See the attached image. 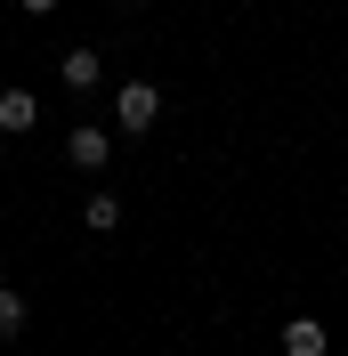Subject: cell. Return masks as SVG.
<instances>
[{
    "label": "cell",
    "instance_id": "1",
    "mask_svg": "<svg viewBox=\"0 0 348 356\" xmlns=\"http://www.w3.org/2000/svg\"><path fill=\"white\" fill-rule=\"evenodd\" d=\"M154 113H162V89H154V81H122V89H113V122H122V130H154Z\"/></svg>",
    "mask_w": 348,
    "mask_h": 356
},
{
    "label": "cell",
    "instance_id": "2",
    "mask_svg": "<svg viewBox=\"0 0 348 356\" xmlns=\"http://www.w3.org/2000/svg\"><path fill=\"white\" fill-rule=\"evenodd\" d=\"M65 154H73V170H106V162H113V138H106V130H89V122H81V130L65 138Z\"/></svg>",
    "mask_w": 348,
    "mask_h": 356
},
{
    "label": "cell",
    "instance_id": "3",
    "mask_svg": "<svg viewBox=\"0 0 348 356\" xmlns=\"http://www.w3.org/2000/svg\"><path fill=\"white\" fill-rule=\"evenodd\" d=\"M33 122H41V97H33V89H0V138L33 130Z\"/></svg>",
    "mask_w": 348,
    "mask_h": 356
},
{
    "label": "cell",
    "instance_id": "4",
    "mask_svg": "<svg viewBox=\"0 0 348 356\" xmlns=\"http://www.w3.org/2000/svg\"><path fill=\"white\" fill-rule=\"evenodd\" d=\"M283 356H324V324L316 316H292L283 324Z\"/></svg>",
    "mask_w": 348,
    "mask_h": 356
},
{
    "label": "cell",
    "instance_id": "5",
    "mask_svg": "<svg viewBox=\"0 0 348 356\" xmlns=\"http://www.w3.org/2000/svg\"><path fill=\"white\" fill-rule=\"evenodd\" d=\"M81 219L97 227V235H113V227H122V195H106V186H97V195L81 202Z\"/></svg>",
    "mask_w": 348,
    "mask_h": 356
},
{
    "label": "cell",
    "instance_id": "6",
    "mask_svg": "<svg viewBox=\"0 0 348 356\" xmlns=\"http://www.w3.org/2000/svg\"><path fill=\"white\" fill-rule=\"evenodd\" d=\"M65 89H97V49H73L65 57Z\"/></svg>",
    "mask_w": 348,
    "mask_h": 356
},
{
    "label": "cell",
    "instance_id": "7",
    "mask_svg": "<svg viewBox=\"0 0 348 356\" xmlns=\"http://www.w3.org/2000/svg\"><path fill=\"white\" fill-rule=\"evenodd\" d=\"M24 332V300L8 291V275H0V340H17Z\"/></svg>",
    "mask_w": 348,
    "mask_h": 356
},
{
    "label": "cell",
    "instance_id": "8",
    "mask_svg": "<svg viewBox=\"0 0 348 356\" xmlns=\"http://www.w3.org/2000/svg\"><path fill=\"white\" fill-rule=\"evenodd\" d=\"M17 8H33V17H49V8H57V0H17Z\"/></svg>",
    "mask_w": 348,
    "mask_h": 356
},
{
    "label": "cell",
    "instance_id": "9",
    "mask_svg": "<svg viewBox=\"0 0 348 356\" xmlns=\"http://www.w3.org/2000/svg\"><path fill=\"white\" fill-rule=\"evenodd\" d=\"M0 154H8V146H0Z\"/></svg>",
    "mask_w": 348,
    "mask_h": 356
}]
</instances>
